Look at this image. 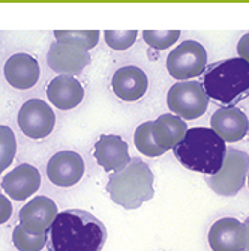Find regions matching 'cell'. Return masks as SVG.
Returning a JSON list of instances; mask_svg holds the SVG:
<instances>
[{"mask_svg":"<svg viewBox=\"0 0 249 251\" xmlns=\"http://www.w3.org/2000/svg\"><path fill=\"white\" fill-rule=\"evenodd\" d=\"M107 229L101 220L81 209L59 212L47 230L48 251H102Z\"/></svg>","mask_w":249,"mask_h":251,"instance_id":"1","label":"cell"},{"mask_svg":"<svg viewBox=\"0 0 249 251\" xmlns=\"http://www.w3.org/2000/svg\"><path fill=\"white\" fill-rule=\"evenodd\" d=\"M227 146L212 128L188 129L183 142L174 148L179 163L189 170L213 176L222 167Z\"/></svg>","mask_w":249,"mask_h":251,"instance_id":"2","label":"cell"},{"mask_svg":"<svg viewBox=\"0 0 249 251\" xmlns=\"http://www.w3.org/2000/svg\"><path fill=\"white\" fill-rule=\"evenodd\" d=\"M105 188L119 206L128 211L138 209L155 194L153 173L143 159L132 158L123 170L110 175Z\"/></svg>","mask_w":249,"mask_h":251,"instance_id":"3","label":"cell"},{"mask_svg":"<svg viewBox=\"0 0 249 251\" xmlns=\"http://www.w3.org/2000/svg\"><path fill=\"white\" fill-rule=\"evenodd\" d=\"M203 87L210 100L231 104L249 90V63L240 57L212 63L204 74Z\"/></svg>","mask_w":249,"mask_h":251,"instance_id":"4","label":"cell"},{"mask_svg":"<svg viewBox=\"0 0 249 251\" xmlns=\"http://www.w3.org/2000/svg\"><path fill=\"white\" fill-rule=\"evenodd\" d=\"M249 173V155L236 148H227L222 167L207 179V185L224 197L236 196L245 185Z\"/></svg>","mask_w":249,"mask_h":251,"instance_id":"5","label":"cell"},{"mask_svg":"<svg viewBox=\"0 0 249 251\" xmlns=\"http://www.w3.org/2000/svg\"><path fill=\"white\" fill-rule=\"evenodd\" d=\"M167 104L173 115L183 121L201 118L207 111L209 97L198 81H179L173 84L167 94Z\"/></svg>","mask_w":249,"mask_h":251,"instance_id":"6","label":"cell"},{"mask_svg":"<svg viewBox=\"0 0 249 251\" xmlns=\"http://www.w3.org/2000/svg\"><path fill=\"white\" fill-rule=\"evenodd\" d=\"M207 66L206 49L197 41H185L170 51L167 57V70L179 81H189L204 73Z\"/></svg>","mask_w":249,"mask_h":251,"instance_id":"7","label":"cell"},{"mask_svg":"<svg viewBox=\"0 0 249 251\" xmlns=\"http://www.w3.org/2000/svg\"><path fill=\"white\" fill-rule=\"evenodd\" d=\"M56 125V115L53 108L42 100L33 98L21 105L18 111V126L23 134L30 139H45L50 135Z\"/></svg>","mask_w":249,"mask_h":251,"instance_id":"8","label":"cell"},{"mask_svg":"<svg viewBox=\"0 0 249 251\" xmlns=\"http://www.w3.org/2000/svg\"><path fill=\"white\" fill-rule=\"evenodd\" d=\"M57 204L44 196L33 197L20 209V226L30 235L45 233L57 217Z\"/></svg>","mask_w":249,"mask_h":251,"instance_id":"9","label":"cell"},{"mask_svg":"<svg viewBox=\"0 0 249 251\" xmlns=\"http://www.w3.org/2000/svg\"><path fill=\"white\" fill-rule=\"evenodd\" d=\"M47 62L51 70L60 75H78L90 63L89 51L75 44L53 42L47 54Z\"/></svg>","mask_w":249,"mask_h":251,"instance_id":"10","label":"cell"},{"mask_svg":"<svg viewBox=\"0 0 249 251\" xmlns=\"http://www.w3.org/2000/svg\"><path fill=\"white\" fill-rule=\"evenodd\" d=\"M84 173V161L74 151H60L54 153L47 164L48 179L57 187H72L81 180Z\"/></svg>","mask_w":249,"mask_h":251,"instance_id":"11","label":"cell"},{"mask_svg":"<svg viewBox=\"0 0 249 251\" xmlns=\"http://www.w3.org/2000/svg\"><path fill=\"white\" fill-rule=\"evenodd\" d=\"M207 241L213 251H243L245 226L231 217L216 220L209 230Z\"/></svg>","mask_w":249,"mask_h":251,"instance_id":"12","label":"cell"},{"mask_svg":"<svg viewBox=\"0 0 249 251\" xmlns=\"http://www.w3.org/2000/svg\"><path fill=\"white\" fill-rule=\"evenodd\" d=\"M210 126L222 142L236 143L246 135L249 121L245 113L237 107H222L213 113Z\"/></svg>","mask_w":249,"mask_h":251,"instance_id":"13","label":"cell"},{"mask_svg":"<svg viewBox=\"0 0 249 251\" xmlns=\"http://www.w3.org/2000/svg\"><path fill=\"white\" fill-rule=\"evenodd\" d=\"M96 163L105 170V172H120L123 170L129 163L131 156L128 151L126 142L120 135H101V139L95 145L93 152Z\"/></svg>","mask_w":249,"mask_h":251,"instance_id":"14","label":"cell"},{"mask_svg":"<svg viewBox=\"0 0 249 251\" xmlns=\"http://www.w3.org/2000/svg\"><path fill=\"white\" fill-rule=\"evenodd\" d=\"M39 187L41 173L32 164L17 166L2 180V188L5 190V193L17 201L29 199L39 190Z\"/></svg>","mask_w":249,"mask_h":251,"instance_id":"15","label":"cell"},{"mask_svg":"<svg viewBox=\"0 0 249 251\" xmlns=\"http://www.w3.org/2000/svg\"><path fill=\"white\" fill-rule=\"evenodd\" d=\"M147 86L149 80L146 73L134 65L119 68L111 78L113 92L126 102L140 100L146 94Z\"/></svg>","mask_w":249,"mask_h":251,"instance_id":"16","label":"cell"},{"mask_svg":"<svg viewBox=\"0 0 249 251\" xmlns=\"http://www.w3.org/2000/svg\"><path fill=\"white\" fill-rule=\"evenodd\" d=\"M3 74L12 87L26 90L33 87L39 80V63L27 53H17L6 60Z\"/></svg>","mask_w":249,"mask_h":251,"instance_id":"17","label":"cell"},{"mask_svg":"<svg viewBox=\"0 0 249 251\" xmlns=\"http://www.w3.org/2000/svg\"><path fill=\"white\" fill-rule=\"evenodd\" d=\"M50 102L59 110H72L84 98V89L75 77L57 75L47 87Z\"/></svg>","mask_w":249,"mask_h":251,"instance_id":"18","label":"cell"},{"mask_svg":"<svg viewBox=\"0 0 249 251\" xmlns=\"http://www.w3.org/2000/svg\"><path fill=\"white\" fill-rule=\"evenodd\" d=\"M188 132V124L173 113L161 115L156 121H152V135L155 143L165 149H174L183 142Z\"/></svg>","mask_w":249,"mask_h":251,"instance_id":"19","label":"cell"},{"mask_svg":"<svg viewBox=\"0 0 249 251\" xmlns=\"http://www.w3.org/2000/svg\"><path fill=\"white\" fill-rule=\"evenodd\" d=\"M54 38L57 42L75 44L84 50H92L99 42L98 30H56Z\"/></svg>","mask_w":249,"mask_h":251,"instance_id":"20","label":"cell"},{"mask_svg":"<svg viewBox=\"0 0 249 251\" xmlns=\"http://www.w3.org/2000/svg\"><path fill=\"white\" fill-rule=\"evenodd\" d=\"M134 143H135V148L138 149V152H141L146 156L155 158V156H161V155H164L167 152L165 149L158 146L155 143V140H153V135H152V121L141 124L137 129H135Z\"/></svg>","mask_w":249,"mask_h":251,"instance_id":"21","label":"cell"},{"mask_svg":"<svg viewBox=\"0 0 249 251\" xmlns=\"http://www.w3.org/2000/svg\"><path fill=\"white\" fill-rule=\"evenodd\" d=\"M12 242L18 251H41L47 245V232L41 235H30L18 224L12 232Z\"/></svg>","mask_w":249,"mask_h":251,"instance_id":"22","label":"cell"},{"mask_svg":"<svg viewBox=\"0 0 249 251\" xmlns=\"http://www.w3.org/2000/svg\"><path fill=\"white\" fill-rule=\"evenodd\" d=\"M15 152L17 140L14 131L6 125H0V175L12 164Z\"/></svg>","mask_w":249,"mask_h":251,"instance_id":"23","label":"cell"},{"mask_svg":"<svg viewBox=\"0 0 249 251\" xmlns=\"http://www.w3.org/2000/svg\"><path fill=\"white\" fill-rule=\"evenodd\" d=\"M179 30H144L143 38L149 47L155 50H167L179 39Z\"/></svg>","mask_w":249,"mask_h":251,"instance_id":"24","label":"cell"},{"mask_svg":"<svg viewBox=\"0 0 249 251\" xmlns=\"http://www.w3.org/2000/svg\"><path fill=\"white\" fill-rule=\"evenodd\" d=\"M137 30H105L104 38L110 49L123 51L128 50L137 39Z\"/></svg>","mask_w":249,"mask_h":251,"instance_id":"25","label":"cell"},{"mask_svg":"<svg viewBox=\"0 0 249 251\" xmlns=\"http://www.w3.org/2000/svg\"><path fill=\"white\" fill-rule=\"evenodd\" d=\"M12 215V204L9 199L3 194H0V224H5Z\"/></svg>","mask_w":249,"mask_h":251,"instance_id":"26","label":"cell"},{"mask_svg":"<svg viewBox=\"0 0 249 251\" xmlns=\"http://www.w3.org/2000/svg\"><path fill=\"white\" fill-rule=\"evenodd\" d=\"M237 53H239V57L243 59L245 62L249 63V33L243 35L239 42H237Z\"/></svg>","mask_w":249,"mask_h":251,"instance_id":"27","label":"cell"},{"mask_svg":"<svg viewBox=\"0 0 249 251\" xmlns=\"http://www.w3.org/2000/svg\"><path fill=\"white\" fill-rule=\"evenodd\" d=\"M243 226H245V250L243 251H249V217L245 220Z\"/></svg>","mask_w":249,"mask_h":251,"instance_id":"28","label":"cell"},{"mask_svg":"<svg viewBox=\"0 0 249 251\" xmlns=\"http://www.w3.org/2000/svg\"><path fill=\"white\" fill-rule=\"evenodd\" d=\"M248 188H249V175H248Z\"/></svg>","mask_w":249,"mask_h":251,"instance_id":"29","label":"cell"}]
</instances>
